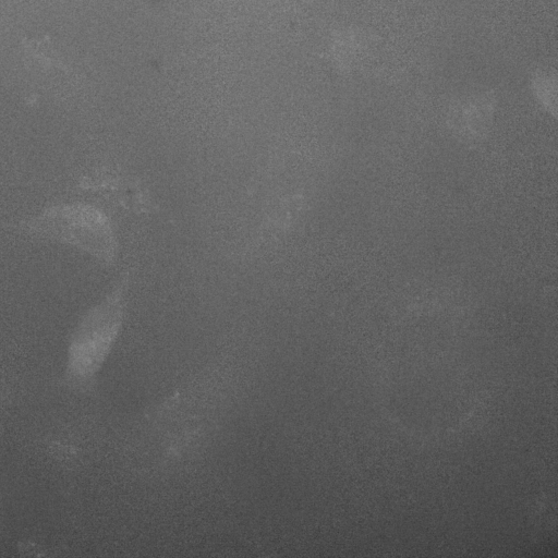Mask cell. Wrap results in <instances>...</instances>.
<instances>
[{
    "label": "cell",
    "mask_w": 558,
    "mask_h": 558,
    "mask_svg": "<svg viewBox=\"0 0 558 558\" xmlns=\"http://www.w3.org/2000/svg\"><path fill=\"white\" fill-rule=\"evenodd\" d=\"M24 46L27 51L38 60L48 63L51 66L66 71L68 66L62 58L58 57L51 46L50 38L48 36L41 39H26Z\"/></svg>",
    "instance_id": "3"
},
{
    "label": "cell",
    "mask_w": 558,
    "mask_h": 558,
    "mask_svg": "<svg viewBox=\"0 0 558 558\" xmlns=\"http://www.w3.org/2000/svg\"><path fill=\"white\" fill-rule=\"evenodd\" d=\"M129 278L122 276L96 304L89 307L71 330L61 384L68 389L87 392L121 335L125 313Z\"/></svg>",
    "instance_id": "1"
},
{
    "label": "cell",
    "mask_w": 558,
    "mask_h": 558,
    "mask_svg": "<svg viewBox=\"0 0 558 558\" xmlns=\"http://www.w3.org/2000/svg\"><path fill=\"white\" fill-rule=\"evenodd\" d=\"M25 233L75 247L104 265L114 263L118 239L108 215L86 203L52 205L22 222Z\"/></svg>",
    "instance_id": "2"
}]
</instances>
